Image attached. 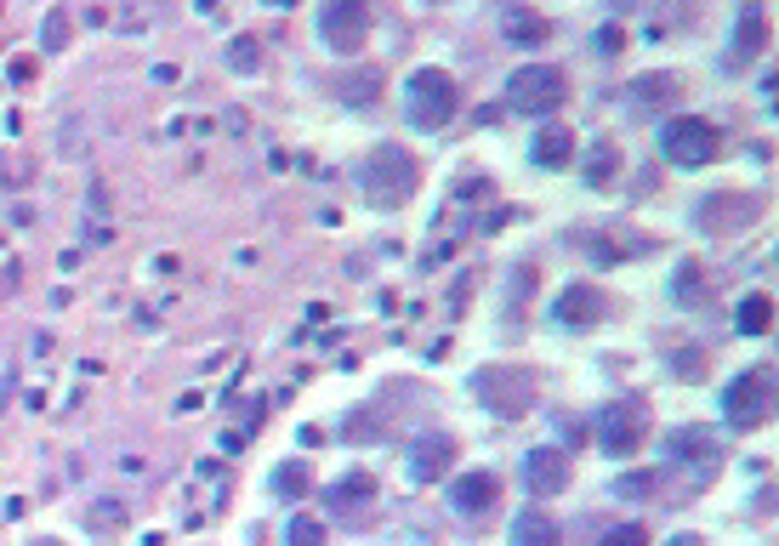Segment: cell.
Returning a JSON list of instances; mask_svg holds the SVG:
<instances>
[{
	"label": "cell",
	"instance_id": "cell-1",
	"mask_svg": "<svg viewBox=\"0 0 779 546\" xmlns=\"http://www.w3.org/2000/svg\"><path fill=\"white\" fill-rule=\"evenodd\" d=\"M359 183H364V200L375 211H398V206H410L416 200V188H421V165L410 148H398V142H382V148H370V160L359 165Z\"/></svg>",
	"mask_w": 779,
	"mask_h": 546
},
{
	"label": "cell",
	"instance_id": "cell-2",
	"mask_svg": "<svg viewBox=\"0 0 779 546\" xmlns=\"http://www.w3.org/2000/svg\"><path fill=\"white\" fill-rule=\"evenodd\" d=\"M405 114H410V126L421 132H444L449 120L461 114V86H456V74H444V69H416L410 80H405Z\"/></svg>",
	"mask_w": 779,
	"mask_h": 546
},
{
	"label": "cell",
	"instance_id": "cell-3",
	"mask_svg": "<svg viewBox=\"0 0 779 546\" xmlns=\"http://www.w3.org/2000/svg\"><path fill=\"white\" fill-rule=\"evenodd\" d=\"M569 103V74L558 63H523L507 80V109L512 114H558Z\"/></svg>",
	"mask_w": 779,
	"mask_h": 546
},
{
	"label": "cell",
	"instance_id": "cell-4",
	"mask_svg": "<svg viewBox=\"0 0 779 546\" xmlns=\"http://www.w3.org/2000/svg\"><path fill=\"white\" fill-rule=\"evenodd\" d=\"M472 393L500 415V421H518V415H530L535 410V370H523V364H490L472 376Z\"/></svg>",
	"mask_w": 779,
	"mask_h": 546
},
{
	"label": "cell",
	"instance_id": "cell-5",
	"mask_svg": "<svg viewBox=\"0 0 779 546\" xmlns=\"http://www.w3.org/2000/svg\"><path fill=\"white\" fill-rule=\"evenodd\" d=\"M717 148H722L717 126H712V120H700V114H671L666 126H660V154H666L671 165H683V171L712 165Z\"/></svg>",
	"mask_w": 779,
	"mask_h": 546
},
{
	"label": "cell",
	"instance_id": "cell-6",
	"mask_svg": "<svg viewBox=\"0 0 779 546\" xmlns=\"http://www.w3.org/2000/svg\"><path fill=\"white\" fill-rule=\"evenodd\" d=\"M774 415V370H745L722 387V421L734 433H751Z\"/></svg>",
	"mask_w": 779,
	"mask_h": 546
},
{
	"label": "cell",
	"instance_id": "cell-7",
	"mask_svg": "<svg viewBox=\"0 0 779 546\" xmlns=\"http://www.w3.org/2000/svg\"><path fill=\"white\" fill-rule=\"evenodd\" d=\"M319 40L342 58H359L370 40V7L364 0H324L319 7Z\"/></svg>",
	"mask_w": 779,
	"mask_h": 546
},
{
	"label": "cell",
	"instance_id": "cell-8",
	"mask_svg": "<svg viewBox=\"0 0 779 546\" xmlns=\"http://www.w3.org/2000/svg\"><path fill=\"white\" fill-rule=\"evenodd\" d=\"M643 438H648V410H643V399H615V405L597 410V444H603V456H638Z\"/></svg>",
	"mask_w": 779,
	"mask_h": 546
},
{
	"label": "cell",
	"instance_id": "cell-9",
	"mask_svg": "<svg viewBox=\"0 0 779 546\" xmlns=\"http://www.w3.org/2000/svg\"><path fill=\"white\" fill-rule=\"evenodd\" d=\"M569 479H574V467H569V456L558 450V444H541V450L523 456V489H530L535 501H552V495H564Z\"/></svg>",
	"mask_w": 779,
	"mask_h": 546
},
{
	"label": "cell",
	"instance_id": "cell-10",
	"mask_svg": "<svg viewBox=\"0 0 779 546\" xmlns=\"http://www.w3.org/2000/svg\"><path fill=\"white\" fill-rule=\"evenodd\" d=\"M768 35H774L768 7H763V0H745V7H740V17H734V40H728V58H722V69H745L751 58H763Z\"/></svg>",
	"mask_w": 779,
	"mask_h": 546
},
{
	"label": "cell",
	"instance_id": "cell-11",
	"mask_svg": "<svg viewBox=\"0 0 779 546\" xmlns=\"http://www.w3.org/2000/svg\"><path fill=\"white\" fill-rule=\"evenodd\" d=\"M603 313H609V296L592 280H574L558 302H552V319H558L564 331H592V325H603Z\"/></svg>",
	"mask_w": 779,
	"mask_h": 546
},
{
	"label": "cell",
	"instance_id": "cell-12",
	"mask_svg": "<svg viewBox=\"0 0 779 546\" xmlns=\"http://www.w3.org/2000/svg\"><path fill=\"white\" fill-rule=\"evenodd\" d=\"M449 467H456V438L449 433H421L410 444V479L416 484H438Z\"/></svg>",
	"mask_w": 779,
	"mask_h": 546
},
{
	"label": "cell",
	"instance_id": "cell-13",
	"mask_svg": "<svg viewBox=\"0 0 779 546\" xmlns=\"http://www.w3.org/2000/svg\"><path fill=\"white\" fill-rule=\"evenodd\" d=\"M449 507H456L461 518H490L500 507V479L495 473H461L456 484H449Z\"/></svg>",
	"mask_w": 779,
	"mask_h": 546
},
{
	"label": "cell",
	"instance_id": "cell-14",
	"mask_svg": "<svg viewBox=\"0 0 779 546\" xmlns=\"http://www.w3.org/2000/svg\"><path fill=\"white\" fill-rule=\"evenodd\" d=\"M324 501H331V512L336 518H370V501H375V479L364 473H342L336 484H331V495H324Z\"/></svg>",
	"mask_w": 779,
	"mask_h": 546
},
{
	"label": "cell",
	"instance_id": "cell-15",
	"mask_svg": "<svg viewBox=\"0 0 779 546\" xmlns=\"http://www.w3.org/2000/svg\"><path fill=\"white\" fill-rule=\"evenodd\" d=\"M677 97H683L677 74H643V80H632V91H626V103H632V114H655V109H671Z\"/></svg>",
	"mask_w": 779,
	"mask_h": 546
},
{
	"label": "cell",
	"instance_id": "cell-16",
	"mask_svg": "<svg viewBox=\"0 0 779 546\" xmlns=\"http://www.w3.org/2000/svg\"><path fill=\"white\" fill-rule=\"evenodd\" d=\"M530 160L546 165V171H564L574 160V132L569 126H541L535 142H530Z\"/></svg>",
	"mask_w": 779,
	"mask_h": 546
},
{
	"label": "cell",
	"instance_id": "cell-17",
	"mask_svg": "<svg viewBox=\"0 0 779 546\" xmlns=\"http://www.w3.org/2000/svg\"><path fill=\"white\" fill-rule=\"evenodd\" d=\"M500 35H507L512 46H541L552 35V23L535 7H507V12H500Z\"/></svg>",
	"mask_w": 779,
	"mask_h": 546
},
{
	"label": "cell",
	"instance_id": "cell-18",
	"mask_svg": "<svg viewBox=\"0 0 779 546\" xmlns=\"http://www.w3.org/2000/svg\"><path fill=\"white\" fill-rule=\"evenodd\" d=\"M666 456H671V461H717L722 450H717V438H712L706 427H677V433L666 438Z\"/></svg>",
	"mask_w": 779,
	"mask_h": 546
},
{
	"label": "cell",
	"instance_id": "cell-19",
	"mask_svg": "<svg viewBox=\"0 0 779 546\" xmlns=\"http://www.w3.org/2000/svg\"><path fill=\"white\" fill-rule=\"evenodd\" d=\"M268 489L280 495V501H301V495L313 489V467H308V461H280V467L268 473Z\"/></svg>",
	"mask_w": 779,
	"mask_h": 546
},
{
	"label": "cell",
	"instance_id": "cell-20",
	"mask_svg": "<svg viewBox=\"0 0 779 546\" xmlns=\"http://www.w3.org/2000/svg\"><path fill=\"white\" fill-rule=\"evenodd\" d=\"M734 331H740V336H768V331H774V296H768V290L745 296L740 313H734Z\"/></svg>",
	"mask_w": 779,
	"mask_h": 546
},
{
	"label": "cell",
	"instance_id": "cell-21",
	"mask_svg": "<svg viewBox=\"0 0 779 546\" xmlns=\"http://www.w3.org/2000/svg\"><path fill=\"white\" fill-rule=\"evenodd\" d=\"M512 546H558V524H552L546 512H518L512 518Z\"/></svg>",
	"mask_w": 779,
	"mask_h": 546
},
{
	"label": "cell",
	"instance_id": "cell-22",
	"mask_svg": "<svg viewBox=\"0 0 779 546\" xmlns=\"http://www.w3.org/2000/svg\"><path fill=\"white\" fill-rule=\"evenodd\" d=\"M615 165H620V148H615L609 137H603V142H592L581 183H586V188H609V183H615Z\"/></svg>",
	"mask_w": 779,
	"mask_h": 546
},
{
	"label": "cell",
	"instance_id": "cell-23",
	"mask_svg": "<svg viewBox=\"0 0 779 546\" xmlns=\"http://www.w3.org/2000/svg\"><path fill=\"white\" fill-rule=\"evenodd\" d=\"M222 58H228L234 74H262V40H257V35H234Z\"/></svg>",
	"mask_w": 779,
	"mask_h": 546
},
{
	"label": "cell",
	"instance_id": "cell-24",
	"mask_svg": "<svg viewBox=\"0 0 779 546\" xmlns=\"http://www.w3.org/2000/svg\"><path fill=\"white\" fill-rule=\"evenodd\" d=\"M69 29H74V23H69V7H52V12H46V23H40V46H46V52H63V46H69Z\"/></svg>",
	"mask_w": 779,
	"mask_h": 546
},
{
	"label": "cell",
	"instance_id": "cell-25",
	"mask_svg": "<svg viewBox=\"0 0 779 546\" xmlns=\"http://www.w3.org/2000/svg\"><path fill=\"white\" fill-rule=\"evenodd\" d=\"M722 216L751 222V216H757V206H751V200H706V206H700V222H706V228H712V222H722Z\"/></svg>",
	"mask_w": 779,
	"mask_h": 546
},
{
	"label": "cell",
	"instance_id": "cell-26",
	"mask_svg": "<svg viewBox=\"0 0 779 546\" xmlns=\"http://www.w3.org/2000/svg\"><path fill=\"white\" fill-rule=\"evenodd\" d=\"M23 183H35V160L0 154V188H23Z\"/></svg>",
	"mask_w": 779,
	"mask_h": 546
},
{
	"label": "cell",
	"instance_id": "cell-27",
	"mask_svg": "<svg viewBox=\"0 0 779 546\" xmlns=\"http://www.w3.org/2000/svg\"><path fill=\"white\" fill-rule=\"evenodd\" d=\"M285 541H290V546H324V524H319V518H308V512H296L290 530H285Z\"/></svg>",
	"mask_w": 779,
	"mask_h": 546
},
{
	"label": "cell",
	"instance_id": "cell-28",
	"mask_svg": "<svg viewBox=\"0 0 779 546\" xmlns=\"http://www.w3.org/2000/svg\"><path fill=\"white\" fill-rule=\"evenodd\" d=\"M603 546H648V530L643 524H615L609 535H603Z\"/></svg>",
	"mask_w": 779,
	"mask_h": 546
},
{
	"label": "cell",
	"instance_id": "cell-29",
	"mask_svg": "<svg viewBox=\"0 0 779 546\" xmlns=\"http://www.w3.org/2000/svg\"><path fill=\"white\" fill-rule=\"evenodd\" d=\"M615 489H620V495H655V489H660V473H626Z\"/></svg>",
	"mask_w": 779,
	"mask_h": 546
},
{
	"label": "cell",
	"instance_id": "cell-30",
	"mask_svg": "<svg viewBox=\"0 0 779 546\" xmlns=\"http://www.w3.org/2000/svg\"><path fill=\"white\" fill-rule=\"evenodd\" d=\"M347 438H382V415H375V410L354 415V421H347Z\"/></svg>",
	"mask_w": 779,
	"mask_h": 546
},
{
	"label": "cell",
	"instance_id": "cell-31",
	"mask_svg": "<svg viewBox=\"0 0 779 546\" xmlns=\"http://www.w3.org/2000/svg\"><path fill=\"white\" fill-rule=\"evenodd\" d=\"M700 364H706V353H700V347H683V353H677V376L700 382Z\"/></svg>",
	"mask_w": 779,
	"mask_h": 546
},
{
	"label": "cell",
	"instance_id": "cell-32",
	"mask_svg": "<svg viewBox=\"0 0 779 546\" xmlns=\"http://www.w3.org/2000/svg\"><path fill=\"white\" fill-rule=\"evenodd\" d=\"M677 296H683V302H694V296H700V268L694 262L677 268Z\"/></svg>",
	"mask_w": 779,
	"mask_h": 546
},
{
	"label": "cell",
	"instance_id": "cell-33",
	"mask_svg": "<svg viewBox=\"0 0 779 546\" xmlns=\"http://www.w3.org/2000/svg\"><path fill=\"white\" fill-rule=\"evenodd\" d=\"M620 46H626V35L615 29V23H609V29H597V52H603V58H615Z\"/></svg>",
	"mask_w": 779,
	"mask_h": 546
},
{
	"label": "cell",
	"instance_id": "cell-34",
	"mask_svg": "<svg viewBox=\"0 0 779 546\" xmlns=\"http://www.w3.org/2000/svg\"><path fill=\"white\" fill-rule=\"evenodd\" d=\"M120 512H125V507H109V501H103V507H91V524L109 530V524H120Z\"/></svg>",
	"mask_w": 779,
	"mask_h": 546
},
{
	"label": "cell",
	"instance_id": "cell-35",
	"mask_svg": "<svg viewBox=\"0 0 779 546\" xmlns=\"http://www.w3.org/2000/svg\"><path fill=\"white\" fill-rule=\"evenodd\" d=\"M484 194H490L484 177H467V183H461V200H484Z\"/></svg>",
	"mask_w": 779,
	"mask_h": 546
},
{
	"label": "cell",
	"instance_id": "cell-36",
	"mask_svg": "<svg viewBox=\"0 0 779 546\" xmlns=\"http://www.w3.org/2000/svg\"><path fill=\"white\" fill-rule=\"evenodd\" d=\"M671 546H706V541L700 535H671Z\"/></svg>",
	"mask_w": 779,
	"mask_h": 546
},
{
	"label": "cell",
	"instance_id": "cell-37",
	"mask_svg": "<svg viewBox=\"0 0 779 546\" xmlns=\"http://www.w3.org/2000/svg\"><path fill=\"white\" fill-rule=\"evenodd\" d=\"M268 7H273V12H290V7H296V0H268Z\"/></svg>",
	"mask_w": 779,
	"mask_h": 546
},
{
	"label": "cell",
	"instance_id": "cell-38",
	"mask_svg": "<svg viewBox=\"0 0 779 546\" xmlns=\"http://www.w3.org/2000/svg\"><path fill=\"white\" fill-rule=\"evenodd\" d=\"M609 7H615V12H626V7H632V0H609Z\"/></svg>",
	"mask_w": 779,
	"mask_h": 546
},
{
	"label": "cell",
	"instance_id": "cell-39",
	"mask_svg": "<svg viewBox=\"0 0 779 546\" xmlns=\"http://www.w3.org/2000/svg\"><path fill=\"white\" fill-rule=\"evenodd\" d=\"M35 546H63V541H35Z\"/></svg>",
	"mask_w": 779,
	"mask_h": 546
},
{
	"label": "cell",
	"instance_id": "cell-40",
	"mask_svg": "<svg viewBox=\"0 0 779 546\" xmlns=\"http://www.w3.org/2000/svg\"><path fill=\"white\" fill-rule=\"evenodd\" d=\"M433 7H438V0H433Z\"/></svg>",
	"mask_w": 779,
	"mask_h": 546
}]
</instances>
